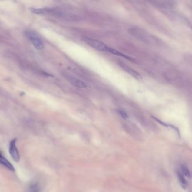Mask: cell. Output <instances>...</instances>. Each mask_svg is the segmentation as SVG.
I'll return each instance as SVG.
<instances>
[{
  "mask_svg": "<svg viewBox=\"0 0 192 192\" xmlns=\"http://www.w3.org/2000/svg\"><path fill=\"white\" fill-rule=\"evenodd\" d=\"M84 41L86 44L88 45V46H91L92 48H95L98 51H103V52H109L113 54L114 55H118V56H123L124 58H126L127 59H128V56L124 55V54H122L121 52H119L114 48H112L104 42L100 41L97 40L95 39H92L91 38L88 37H85L84 38Z\"/></svg>",
  "mask_w": 192,
  "mask_h": 192,
  "instance_id": "1",
  "label": "cell"
},
{
  "mask_svg": "<svg viewBox=\"0 0 192 192\" xmlns=\"http://www.w3.org/2000/svg\"><path fill=\"white\" fill-rule=\"evenodd\" d=\"M177 177H178V179H179V180L180 184V185H181V187L184 188V189H186L187 187V180L185 179V177H184V176H183V175L181 172H179V171H177Z\"/></svg>",
  "mask_w": 192,
  "mask_h": 192,
  "instance_id": "9",
  "label": "cell"
},
{
  "mask_svg": "<svg viewBox=\"0 0 192 192\" xmlns=\"http://www.w3.org/2000/svg\"><path fill=\"white\" fill-rule=\"evenodd\" d=\"M0 164H2L5 167L12 171H15V168L14 167L12 166V164L8 161L6 158H5L3 156L1 153H0Z\"/></svg>",
  "mask_w": 192,
  "mask_h": 192,
  "instance_id": "7",
  "label": "cell"
},
{
  "mask_svg": "<svg viewBox=\"0 0 192 192\" xmlns=\"http://www.w3.org/2000/svg\"><path fill=\"white\" fill-rule=\"evenodd\" d=\"M27 192H40V186L37 182L31 184L28 188Z\"/></svg>",
  "mask_w": 192,
  "mask_h": 192,
  "instance_id": "8",
  "label": "cell"
},
{
  "mask_svg": "<svg viewBox=\"0 0 192 192\" xmlns=\"http://www.w3.org/2000/svg\"><path fill=\"white\" fill-rule=\"evenodd\" d=\"M29 10L32 13H33L35 14H37V15H41V14H45V10L44 8H29Z\"/></svg>",
  "mask_w": 192,
  "mask_h": 192,
  "instance_id": "11",
  "label": "cell"
},
{
  "mask_svg": "<svg viewBox=\"0 0 192 192\" xmlns=\"http://www.w3.org/2000/svg\"><path fill=\"white\" fill-rule=\"evenodd\" d=\"M117 112H118V113L122 117L124 120H126L127 118H128V116L126 112H124V111L118 110Z\"/></svg>",
  "mask_w": 192,
  "mask_h": 192,
  "instance_id": "12",
  "label": "cell"
},
{
  "mask_svg": "<svg viewBox=\"0 0 192 192\" xmlns=\"http://www.w3.org/2000/svg\"><path fill=\"white\" fill-rule=\"evenodd\" d=\"M120 65L121 67L123 68L126 72H127L128 74L131 75L132 77L135 78L137 80L141 79V76H140V74L138 72H136V71H135L134 69H133L132 68H130V67H128L126 65H124V64H121Z\"/></svg>",
  "mask_w": 192,
  "mask_h": 192,
  "instance_id": "6",
  "label": "cell"
},
{
  "mask_svg": "<svg viewBox=\"0 0 192 192\" xmlns=\"http://www.w3.org/2000/svg\"><path fill=\"white\" fill-rule=\"evenodd\" d=\"M25 34L28 39L31 41L32 44L36 49L41 50L44 48V45L42 41L35 32L33 31H27L26 32Z\"/></svg>",
  "mask_w": 192,
  "mask_h": 192,
  "instance_id": "3",
  "label": "cell"
},
{
  "mask_svg": "<svg viewBox=\"0 0 192 192\" xmlns=\"http://www.w3.org/2000/svg\"><path fill=\"white\" fill-rule=\"evenodd\" d=\"M16 139H13L10 143L9 153L12 159L16 162L20 160V154L16 145Z\"/></svg>",
  "mask_w": 192,
  "mask_h": 192,
  "instance_id": "4",
  "label": "cell"
},
{
  "mask_svg": "<svg viewBox=\"0 0 192 192\" xmlns=\"http://www.w3.org/2000/svg\"><path fill=\"white\" fill-rule=\"evenodd\" d=\"M130 32L137 39L143 42H146L147 43L151 42L153 44L156 41L153 36L139 28H132L130 30Z\"/></svg>",
  "mask_w": 192,
  "mask_h": 192,
  "instance_id": "2",
  "label": "cell"
},
{
  "mask_svg": "<svg viewBox=\"0 0 192 192\" xmlns=\"http://www.w3.org/2000/svg\"><path fill=\"white\" fill-rule=\"evenodd\" d=\"M181 174L183 175L184 177H186L188 179L190 178V172L187 165L184 164H182L181 166Z\"/></svg>",
  "mask_w": 192,
  "mask_h": 192,
  "instance_id": "10",
  "label": "cell"
},
{
  "mask_svg": "<svg viewBox=\"0 0 192 192\" xmlns=\"http://www.w3.org/2000/svg\"><path fill=\"white\" fill-rule=\"evenodd\" d=\"M68 80L73 85L79 88H86L88 86V84L84 81L81 80L80 79L74 77L69 76L68 77Z\"/></svg>",
  "mask_w": 192,
  "mask_h": 192,
  "instance_id": "5",
  "label": "cell"
}]
</instances>
